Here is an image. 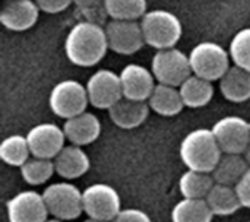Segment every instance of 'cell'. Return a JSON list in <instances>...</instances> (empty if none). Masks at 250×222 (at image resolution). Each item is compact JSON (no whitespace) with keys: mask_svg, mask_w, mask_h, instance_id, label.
Listing matches in <instances>:
<instances>
[{"mask_svg":"<svg viewBox=\"0 0 250 222\" xmlns=\"http://www.w3.org/2000/svg\"><path fill=\"white\" fill-rule=\"evenodd\" d=\"M113 222H152L149 215L145 214L141 209L129 208V209H122V212L114 218Z\"/></svg>","mask_w":250,"mask_h":222,"instance_id":"cell-31","label":"cell"},{"mask_svg":"<svg viewBox=\"0 0 250 222\" xmlns=\"http://www.w3.org/2000/svg\"><path fill=\"white\" fill-rule=\"evenodd\" d=\"M236 192L239 195V199L242 202L243 208H249L250 209V167L246 171V174L242 177V180L237 183L236 186Z\"/></svg>","mask_w":250,"mask_h":222,"instance_id":"cell-32","label":"cell"},{"mask_svg":"<svg viewBox=\"0 0 250 222\" xmlns=\"http://www.w3.org/2000/svg\"><path fill=\"white\" fill-rule=\"evenodd\" d=\"M245 155V158H246V161H248V164L250 165V145H249V148L246 149V152L243 154Z\"/></svg>","mask_w":250,"mask_h":222,"instance_id":"cell-34","label":"cell"},{"mask_svg":"<svg viewBox=\"0 0 250 222\" xmlns=\"http://www.w3.org/2000/svg\"><path fill=\"white\" fill-rule=\"evenodd\" d=\"M151 72L158 83L180 88V85L192 76L189 56L179 48L160 50L152 57Z\"/></svg>","mask_w":250,"mask_h":222,"instance_id":"cell-7","label":"cell"},{"mask_svg":"<svg viewBox=\"0 0 250 222\" xmlns=\"http://www.w3.org/2000/svg\"><path fill=\"white\" fill-rule=\"evenodd\" d=\"M215 182L209 173H201L188 170L179 182L180 193L183 199H205Z\"/></svg>","mask_w":250,"mask_h":222,"instance_id":"cell-25","label":"cell"},{"mask_svg":"<svg viewBox=\"0 0 250 222\" xmlns=\"http://www.w3.org/2000/svg\"><path fill=\"white\" fill-rule=\"evenodd\" d=\"M220 89L226 100L231 102H245L250 100V72L231 66L220 79Z\"/></svg>","mask_w":250,"mask_h":222,"instance_id":"cell-19","label":"cell"},{"mask_svg":"<svg viewBox=\"0 0 250 222\" xmlns=\"http://www.w3.org/2000/svg\"><path fill=\"white\" fill-rule=\"evenodd\" d=\"M249 124H250V121H249Z\"/></svg>","mask_w":250,"mask_h":222,"instance_id":"cell-37","label":"cell"},{"mask_svg":"<svg viewBox=\"0 0 250 222\" xmlns=\"http://www.w3.org/2000/svg\"><path fill=\"white\" fill-rule=\"evenodd\" d=\"M249 222H250V221H249Z\"/></svg>","mask_w":250,"mask_h":222,"instance_id":"cell-38","label":"cell"},{"mask_svg":"<svg viewBox=\"0 0 250 222\" xmlns=\"http://www.w3.org/2000/svg\"><path fill=\"white\" fill-rule=\"evenodd\" d=\"M35 3L41 12L54 15L66 10L73 3V0H35Z\"/></svg>","mask_w":250,"mask_h":222,"instance_id":"cell-30","label":"cell"},{"mask_svg":"<svg viewBox=\"0 0 250 222\" xmlns=\"http://www.w3.org/2000/svg\"><path fill=\"white\" fill-rule=\"evenodd\" d=\"M63 132L66 139L76 146H85L95 142L101 135V121L92 113H82L64 121Z\"/></svg>","mask_w":250,"mask_h":222,"instance_id":"cell-16","label":"cell"},{"mask_svg":"<svg viewBox=\"0 0 250 222\" xmlns=\"http://www.w3.org/2000/svg\"><path fill=\"white\" fill-rule=\"evenodd\" d=\"M85 86L89 104L100 110H110L123 98L120 75L108 69L94 72Z\"/></svg>","mask_w":250,"mask_h":222,"instance_id":"cell-9","label":"cell"},{"mask_svg":"<svg viewBox=\"0 0 250 222\" xmlns=\"http://www.w3.org/2000/svg\"><path fill=\"white\" fill-rule=\"evenodd\" d=\"M214 136L223 154L243 155L250 145V124L243 117L227 116L212 126Z\"/></svg>","mask_w":250,"mask_h":222,"instance_id":"cell-10","label":"cell"},{"mask_svg":"<svg viewBox=\"0 0 250 222\" xmlns=\"http://www.w3.org/2000/svg\"><path fill=\"white\" fill-rule=\"evenodd\" d=\"M229 53L236 66L250 72V28L239 31L233 37Z\"/></svg>","mask_w":250,"mask_h":222,"instance_id":"cell-29","label":"cell"},{"mask_svg":"<svg viewBox=\"0 0 250 222\" xmlns=\"http://www.w3.org/2000/svg\"><path fill=\"white\" fill-rule=\"evenodd\" d=\"M42 198L50 215L56 220L73 221L83 212V195L72 183L62 182L47 186L42 192Z\"/></svg>","mask_w":250,"mask_h":222,"instance_id":"cell-5","label":"cell"},{"mask_svg":"<svg viewBox=\"0 0 250 222\" xmlns=\"http://www.w3.org/2000/svg\"><path fill=\"white\" fill-rule=\"evenodd\" d=\"M120 81L123 97L133 101H148L157 86L152 72L135 63H130L122 69Z\"/></svg>","mask_w":250,"mask_h":222,"instance_id":"cell-14","label":"cell"},{"mask_svg":"<svg viewBox=\"0 0 250 222\" xmlns=\"http://www.w3.org/2000/svg\"><path fill=\"white\" fill-rule=\"evenodd\" d=\"M146 102L154 113L163 117H174L185 108L179 88L163 83H157Z\"/></svg>","mask_w":250,"mask_h":222,"instance_id":"cell-20","label":"cell"},{"mask_svg":"<svg viewBox=\"0 0 250 222\" xmlns=\"http://www.w3.org/2000/svg\"><path fill=\"white\" fill-rule=\"evenodd\" d=\"M89 104L86 86L75 79H66L54 85L48 97L51 111L64 120L85 113Z\"/></svg>","mask_w":250,"mask_h":222,"instance_id":"cell-6","label":"cell"},{"mask_svg":"<svg viewBox=\"0 0 250 222\" xmlns=\"http://www.w3.org/2000/svg\"><path fill=\"white\" fill-rule=\"evenodd\" d=\"M145 42L154 48L168 50L174 48L182 38V22L180 19L164 9L149 10L141 19Z\"/></svg>","mask_w":250,"mask_h":222,"instance_id":"cell-3","label":"cell"},{"mask_svg":"<svg viewBox=\"0 0 250 222\" xmlns=\"http://www.w3.org/2000/svg\"><path fill=\"white\" fill-rule=\"evenodd\" d=\"M146 0H104L107 15L113 20H138L146 10Z\"/></svg>","mask_w":250,"mask_h":222,"instance_id":"cell-27","label":"cell"},{"mask_svg":"<svg viewBox=\"0 0 250 222\" xmlns=\"http://www.w3.org/2000/svg\"><path fill=\"white\" fill-rule=\"evenodd\" d=\"M209 209L214 215L218 217H229L236 214L242 206V202L239 199V195L236 192V187L218 184L215 183L208 196L205 198Z\"/></svg>","mask_w":250,"mask_h":222,"instance_id":"cell-23","label":"cell"},{"mask_svg":"<svg viewBox=\"0 0 250 222\" xmlns=\"http://www.w3.org/2000/svg\"><path fill=\"white\" fill-rule=\"evenodd\" d=\"M83 212L91 220L113 222L122 212L120 195L114 187L105 183L88 186L83 192Z\"/></svg>","mask_w":250,"mask_h":222,"instance_id":"cell-8","label":"cell"},{"mask_svg":"<svg viewBox=\"0 0 250 222\" xmlns=\"http://www.w3.org/2000/svg\"><path fill=\"white\" fill-rule=\"evenodd\" d=\"M48 209L42 193L23 190L6 202V215L9 222H45Z\"/></svg>","mask_w":250,"mask_h":222,"instance_id":"cell-13","label":"cell"},{"mask_svg":"<svg viewBox=\"0 0 250 222\" xmlns=\"http://www.w3.org/2000/svg\"><path fill=\"white\" fill-rule=\"evenodd\" d=\"M212 218L205 199H182L171 211L173 222H212Z\"/></svg>","mask_w":250,"mask_h":222,"instance_id":"cell-24","label":"cell"},{"mask_svg":"<svg viewBox=\"0 0 250 222\" xmlns=\"http://www.w3.org/2000/svg\"><path fill=\"white\" fill-rule=\"evenodd\" d=\"M40 12L35 0H6L0 12V22L10 31H26L37 23Z\"/></svg>","mask_w":250,"mask_h":222,"instance_id":"cell-15","label":"cell"},{"mask_svg":"<svg viewBox=\"0 0 250 222\" xmlns=\"http://www.w3.org/2000/svg\"><path fill=\"white\" fill-rule=\"evenodd\" d=\"M31 155L42 160H54L64 148L66 135L54 123H40L26 133Z\"/></svg>","mask_w":250,"mask_h":222,"instance_id":"cell-12","label":"cell"},{"mask_svg":"<svg viewBox=\"0 0 250 222\" xmlns=\"http://www.w3.org/2000/svg\"><path fill=\"white\" fill-rule=\"evenodd\" d=\"M105 28L98 23L78 22L64 40V53L70 63L81 67L98 64L108 51Z\"/></svg>","mask_w":250,"mask_h":222,"instance_id":"cell-1","label":"cell"},{"mask_svg":"<svg viewBox=\"0 0 250 222\" xmlns=\"http://www.w3.org/2000/svg\"><path fill=\"white\" fill-rule=\"evenodd\" d=\"M249 164L245 155L240 154H223L220 162L211 173L212 179L218 184L236 187L242 177L249 170Z\"/></svg>","mask_w":250,"mask_h":222,"instance_id":"cell-21","label":"cell"},{"mask_svg":"<svg viewBox=\"0 0 250 222\" xmlns=\"http://www.w3.org/2000/svg\"><path fill=\"white\" fill-rule=\"evenodd\" d=\"M83 222H104V221H97V220H91V218H88V220H85Z\"/></svg>","mask_w":250,"mask_h":222,"instance_id":"cell-36","label":"cell"},{"mask_svg":"<svg viewBox=\"0 0 250 222\" xmlns=\"http://www.w3.org/2000/svg\"><path fill=\"white\" fill-rule=\"evenodd\" d=\"M105 34L108 48L122 56L135 54L146 44L138 20H110L105 25Z\"/></svg>","mask_w":250,"mask_h":222,"instance_id":"cell-11","label":"cell"},{"mask_svg":"<svg viewBox=\"0 0 250 222\" xmlns=\"http://www.w3.org/2000/svg\"><path fill=\"white\" fill-rule=\"evenodd\" d=\"M54 173H56V167L53 160H42L34 157L29 158L21 167V176L23 182L29 186H41L47 183Z\"/></svg>","mask_w":250,"mask_h":222,"instance_id":"cell-28","label":"cell"},{"mask_svg":"<svg viewBox=\"0 0 250 222\" xmlns=\"http://www.w3.org/2000/svg\"><path fill=\"white\" fill-rule=\"evenodd\" d=\"M149 110L146 101H133L123 97L108 110V116L117 127L132 130L139 127L148 119Z\"/></svg>","mask_w":250,"mask_h":222,"instance_id":"cell-17","label":"cell"},{"mask_svg":"<svg viewBox=\"0 0 250 222\" xmlns=\"http://www.w3.org/2000/svg\"><path fill=\"white\" fill-rule=\"evenodd\" d=\"M185 107L189 108H202L208 105L214 97L212 82L205 81L199 76H189L179 88Z\"/></svg>","mask_w":250,"mask_h":222,"instance_id":"cell-22","label":"cell"},{"mask_svg":"<svg viewBox=\"0 0 250 222\" xmlns=\"http://www.w3.org/2000/svg\"><path fill=\"white\" fill-rule=\"evenodd\" d=\"M45 222H64V221H60V220H56V218H53V220H47Z\"/></svg>","mask_w":250,"mask_h":222,"instance_id":"cell-35","label":"cell"},{"mask_svg":"<svg viewBox=\"0 0 250 222\" xmlns=\"http://www.w3.org/2000/svg\"><path fill=\"white\" fill-rule=\"evenodd\" d=\"M223 157V151L212 129H195L180 143V158L188 170L212 173Z\"/></svg>","mask_w":250,"mask_h":222,"instance_id":"cell-2","label":"cell"},{"mask_svg":"<svg viewBox=\"0 0 250 222\" xmlns=\"http://www.w3.org/2000/svg\"><path fill=\"white\" fill-rule=\"evenodd\" d=\"M73 3L85 12L104 7V0H73Z\"/></svg>","mask_w":250,"mask_h":222,"instance_id":"cell-33","label":"cell"},{"mask_svg":"<svg viewBox=\"0 0 250 222\" xmlns=\"http://www.w3.org/2000/svg\"><path fill=\"white\" fill-rule=\"evenodd\" d=\"M230 53L220 44L212 41H204L195 45L189 54L192 73L205 81H220L230 66Z\"/></svg>","mask_w":250,"mask_h":222,"instance_id":"cell-4","label":"cell"},{"mask_svg":"<svg viewBox=\"0 0 250 222\" xmlns=\"http://www.w3.org/2000/svg\"><path fill=\"white\" fill-rule=\"evenodd\" d=\"M56 173L64 180H75L83 176L89 170V157L82 146L69 145L64 146L60 154L53 160Z\"/></svg>","mask_w":250,"mask_h":222,"instance_id":"cell-18","label":"cell"},{"mask_svg":"<svg viewBox=\"0 0 250 222\" xmlns=\"http://www.w3.org/2000/svg\"><path fill=\"white\" fill-rule=\"evenodd\" d=\"M31 151L26 136L12 135L0 143V158L10 167H22L29 160Z\"/></svg>","mask_w":250,"mask_h":222,"instance_id":"cell-26","label":"cell"}]
</instances>
